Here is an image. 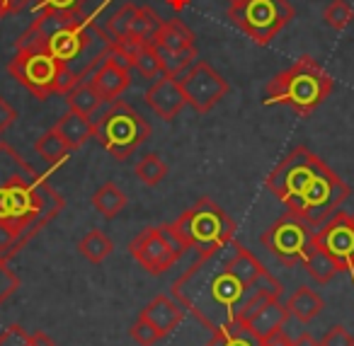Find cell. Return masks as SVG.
<instances>
[{
  "instance_id": "obj_1",
  "label": "cell",
  "mask_w": 354,
  "mask_h": 346,
  "mask_svg": "<svg viewBox=\"0 0 354 346\" xmlns=\"http://www.w3.org/2000/svg\"><path fill=\"white\" fill-rule=\"evenodd\" d=\"M281 291V283L238 240L199 254L170 288L172 298L212 334L241 320L255 302L279 298Z\"/></svg>"
},
{
  "instance_id": "obj_2",
  "label": "cell",
  "mask_w": 354,
  "mask_h": 346,
  "mask_svg": "<svg viewBox=\"0 0 354 346\" xmlns=\"http://www.w3.org/2000/svg\"><path fill=\"white\" fill-rule=\"evenodd\" d=\"M265 186L291 213L320 225L349 199V186L306 146H299L267 175Z\"/></svg>"
},
{
  "instance_id": "obj_3",
  "label": "cell",
  "mask_w": 354,
  "mask_h": 346,
  "mask_svg": "<svg viewBox=\"0 0 354 346\" xmlns=\"http://www.w3.org/2000/svg\"><path fill=\"white\" fill-rule=\"evenodd\" d=\"M66 201L44 177H25L0 186V225L30 242L64 211Z\"/></svg>"
},
{
  "instance_id": "obj_4",
  "label": "cell",
  "mask_w": 354,
  "mask_h": 346,
  "mask_svg": "<svg viewBox=\"0 0 354 346\" xmlns=\"http://www.w3.org/2000/svg\"><path fill=\"white\" fill-rule=\"evenodd\" d=\"M335 83L330 73L313 59V56H301L294 66L277 73L267 83L262 104H281L299 114L301 119H308L325 99L330 97Z\"/></svg>"
},
{
  "instance_id": "obj_5",
  "label": "cell",
  "mask_w": 354,
  "mask_h": 346,
  "mask_svg": "<svg viewBox=\"0 0 354 346\" xmlns=\"http://www.w3.org/2000/svg\"><path fill=\"white\" fill-rule=\"evenodd\" d=\"M167 225L185 249H194L199 254L212 252L236 240L233 218L212 199H199L192 209H187L180 218Z\"/></svg>"
},
{
  "instance_id": "obj_6",
  "label": "cell",
  "mask_w": 354,
  "mask_h": 346,
  "mask_svg": "<svg viewBox=\"0 0 354 346\" xmlns=\"http://www.w3.org/2000/svg\"><path fill=\"white\" fill-rule=\"evenodd\" d=\"M8 73L37 99L66 95L78 83V75L71 70V66L51 56L46 49H17L8 64Z\"/></svg>"
},
{
  "instance_id": "obj_7",
  "label": "cell",
  "mask_w": 354,
  "mask_h": 346,
  "mask_svg": "<svg viewBox=\"0 0 354 346\" xmlns=\"http://www.w3.org/2000/svg\"><path fill=\"white\" fill-rule=\"evenodd\" d=\"M95 141L114 157V160H129L138 146L151 136V124L124 99L107 102L100 117L93 119Z\"/></svg>"
},
{
  "instance_id": "obj_8",
  "label": "cell",
  "mask_w": 354,
  "mask_h": 346,
  "mask_svg": "<svg viewBox=\"0 0 354 346\" xmlns=\"http://www.w3.org/2000/svg\"><path fill=\"white\" fill-rule=\"evenodd\" d=\"M296 17L289 0H245L243 6L228 8L233 27L250 37L257 46H270L272 39Z\"/></svg>"
},
{
  "instance_id": "obj_9",
  "label": "cell",
  "mask_w": 354,
  "mask_h": 346,
  "mask_svg": "<svg viewBox=\"0 0 354 346\" xmlns=\"http://www.w3.org/2000/svg\"><path fill=\"white\" fill-rule=\"evenodd\" d=\"M129 252L138 262V267H143L153 276H160V273L170 271L172 264L187 249L172 235L170 225H151V228H143L129 242Z\"/></svg>"
},
{
  "instance_id": "obj_10",
  "label": "cell",
  "mask_w": 354,
  "mask_h": 346,
  "mask_svg": "<svg viewBox=\"0 0 354 346\" xmlns=\"http://www.w3.org/2000/svg\"><path fill=\"white\" fill-rule=\"evenodd\" d=\"M262 244L286 267L301 264L313 244V230L296 213H284L262 233Z\"/></svg>"
},
{
  "instance_id": "obj_11",
  "label": "cell",
  "mask_w": 354,
  "mask_h": 346,
  "mask_svg": "<svg viewBox=\"0 0 354 346\" xmlns=\"http://www.w3.org/2000/svg\"><path fill=\"white\" fill-rule=\"evenodd\" d=\"M177 80L183 85L187 104L197 114H209L223 97H226L228 90H231L228 80L223 78L209 61H202V59L194 61Z\"/></svg>"
},
{
  "instance_id": "obj_12",
  "label": "cell",
  "mask_w": 354,
  "mask_h": 346,
  "mask_svg": "<svg viewBox=\"0 0 354 346\" xmlns=\"http://www.w3.org/2000/svg\"><path fill=\"white\" fill-rule=\"evenodd\" d=\"M313 242L339 267V271L352 273L354 269V223L352 215L335 213L313 233Z\"/></svg>"
},
{
  "instance_id": "obj_13",
  "label": "cell",
  "mask_w": 354,
  "mask_h": 346,
  "mask_svg": "<svg viewBox=\"0 0 354 346\" xmlns=\"http://www.w3.org/2000/svg\"><path fill=\"white\" fill-rule=\"evenodd\" d=\"M88 80L93 83V88L102 95L104 104H107L122 97L124 90L131 85V68L112 51V54L90 73Z\"/></svg>"
},
{
  "instance_id": "obj_14",
  "label": "cell",
  "mask_w": 354,
  "mask_h": 346,
  "mask_svg": "<svg viewBox=\"0 0 354 346\" xmlns=\"http://www.w3.org/2000/svg\"><path fill=\"white\" fill-rule=\"evenodd\" d=\"M143 99L162 122H172L187 104L180 80L170 78V75H160L158 80H153V85L146 90Z\"/></svg>"
},
{
  "instance_id": "obj_15",
  "label": "cell",
  "mask_w": 354,
  "mask_h": 346,
  "mask_svg": "<svg viewBox=\"0 0 354 346\" xmlns=\"http://www.w3.org/2000/svg\"><path fill=\"white\" fill-rule=\"evenodd\" d=\"M289 317V310H286V305H281L279 298H265V300L255 302L241 320L262 339V336H270L274 331L284 329Z\"/></svg>"
},
{
  "instance_id": "obj_16",
  "label": "cell",
  "mask_w": 354,
  "mask_h": 346,
  "mask_svg": "<svg viewBox=\"0 0 354 346\" xmlns=\"http://www.w3.org/2000/svg\"><path fill=\"white\" fill-rule=\"evenodd\" d=\"M185 312H187V310H185V307L180 305L175 298L158 296V298H153L146 307H143L141 317H146V320L151 322L158 331H160V336H167L172 329H177V325H180V322H183Z\"/></svg>"
},
{
  "instance_id": "obj_17",
  "label": "cell",
  "mask_w": 354,
  "mask_h": 346,
  "mask_svg": "<svg viewBox=\"0 0 354 346\" xmlns=\"http://www.w3.org/2000/svg\"><path fill=\"white\" fill-rule=\"evenodd\" d=\"M54 131L59 133L61 141H64L71 151H78L80 146H85V143L95 136V124H93V117H85V114H78V112H73V109H68L66 114H61Z\"/></svg>"
},
{
  "instance_id": "obj_18",
  "label": "cell",
  "mask_w": 354,
  "mask_h": 346,
  "mask_svg": "<svg viewBox=\"0 0 354 346\" xmlns=\"http://www.w3.org/2000/svg\"><path fill=\"white\" fill-rule=\"evenodd\" d=\"M151 46L162 51H187L197 46V41H194V32L183 20H162L156 37L151 39Z\"/></svg>"
},
{
  "instance_id": "obj_19",
  "label": "cell",
  "mask_w": 354,
  "mask_h": 346,
  "mask_svg": "<svg viewBox=\"0 0 354 346\" xmlns=\"http://www.w3.org/2000/svg\"><path fill=\"white\" fill-rule=\"evenodd\" d=\"M286 310H289L291 317H296L299 322L308 325L315 317L323 312V298L308 286H301L299 291H294L286 300Z\"/></svg>"
},
{
  "instance_id": "obj_20",
  "label": "cell",
  "mask_w": 354,
  "mask_h": 346,
  "mask_svg": "<svg viewBox=\"0 0 354 346\" xmlns=\"http://www.w3.org/2000/svg\"><path fill=\"white\" fill-rule=\"evenodd\" d=\"M129 204V196L124 194V189L114 182H104L102 186H97L93 194V206L102 218L112 220L127 209Z\"/></svg>"
},
{
  "instance_id": "obj_21",
  "label": "cell",
  "mask_w": 354,
  "mask_h": 346,
  "mask_svg": "<svg viewBox=\"0 0 354 346\" xmlns=\"http://www.w3.org/2000/svg\"><path fill=\"white\" fill-rule=\"evenodd\" d=\"M66 102H68V109L78 114H85V117H95L100 112V107L104 104L102 95L93 88L88 78L85 80H78L73 88L66 93Z\"/></svg>"
},
{
  "instance_id": "obj_22",
  "label": "cell",
  "mask_w": 354,
  "mask_h": 346,
  "mask_svg": "<svg viewBox=\"0 0 354 346\" xmlns=\"http://www.w3.org/2000/svg\"><path fill=\"white\" fill-rule=\"evenodd\" d=\"M204 346H262V339L243 320H236L223 329L214 331V336Z\"/></svg>"
},
{
  "instance_id": "obj_23",
  "label": "cell",
  "mask_w": 354,
  "mask_h": 346,
  "mask_svg": "<svg viewBox=\"0 0 354 346\" xmlns=\"http://www.w3.org/2000/svg\"><path fill=\"white\" fill-rule=\"evenodd\" d=\"M301 264H304L306 273H308L315 283H328L339 273L337 264H335L333 259H330L315 242L308 247V252H306V257H304V262H301Z\"/></svg>"
},
{
  "instance_id": "obj_24",
  "label": "cell",
  "mask_w": 354,
  "mask_h": 346,
  "mask_svg": "<svg viewBox=\"0 0 354 346\" xmlns=\"http://www.w3.org/2000/svg\"><path fill=\"white\" fill-rule=\"evenodd\" d=\"M25 177H37V172L8 143L0 141V186L12 180H25Z\"/></svg>"
},
{
  "instance_id": "obj_25",
  "label": "cell",
  "mask_w": 354,
  "mask_h": 346,
  "mask_svg": "<svg viewBox=\"0 0 354 346\" xmlns=\"http://www.w3.org/2000/svg\"><path fill=\"white\" fill-rule=\"evenodd\" d=\"M78 252L83 254L88 262L102 264L104 259L114 252V242L107 233H102V230H90V233H85V238H80Z\"/></svg>"
},
{
  "instance_id": "obj_26",
  "label": "cell",
  "mask_w": 354,
  "mask_h": 346,
  "mask_svg": "<svg viewBox=\"0 0 354 346\" xmlns=\"http://www.w3.org/2000/svg\"><path fill=\"white\" fill-rule=\"evenodd\" d=\"M160 17L153 10L151 6H141L136 10V17L131 22V30H129L127 39H136L138 44H151V39L156 37L158 27H160Z\"/></svg>"
},
{
  "instance_id": "obj_27",
  "label": "cell",
  "mask_w": 354,
  "mask_h": 346,
  "mask_svg": "<svg viewBox=\"0 0 354 346\" xmlns=\"http://www.w3.org/2000/svg\"><path fill=\"white\" fill-rule=\"evenodd\" d=\"M35 151H37V155H39L44 162H49L51 167L66 162V160H68V155H71V148L61 141V136L54 131V128H51V131H46L44 136H39V141L35 143Z\"/></svg>"
},
{
  "instance_id": "obj_28",
  "label": "cell",
  "mask_w": 354,
  "mask_h": 346,
  "mask_svg": "<svg viewBox=\"0 0 354 346\" xmlns=\"http://www.w3.org/2000/svg\"><path fill=\"white\" fill-rule=\"evenodd\" d=\"M136 10H138V6H133V3H124L117 12H112V15L107 17V22H104V32L109 35V39L112 41L127 39L129 30H131L133 17H136Z\"/></svg>"
},
{
  "instance_id": "obj_29",
  "label": "cell",
  "mask_w": 354,
  "mask_h": 346,
  "mask_svg": "<svg viewBox=\"0 0 354 346\" xmlns=\"http://www.w3.org/2000/svg\"><path fill=\"white\" fill-rule=\"evenodd\" d=\"M133 172H136V177L146 186H156L167 177V165L160 160V155H156V153H148V155H143L141 160L136 162Z\"/></svg>"
},
{
  "instance_id": "obj_30",
  "label": "cell",
  "mask_w": 354,
  "mask_h": 346,
  "mask_svg": "<svg viewBox=\"0 0 354 346\" xmlns=\"http://www.w3.org/2000/svg\"><path fill=\"white\" fill-rule=\"evenodd\" d=\"M131 70H138V75L146 80H156L162 75V66L158 59L156 49L151 44H141V49L136 51V59H133Z\"/></svg>"
},
{
  "instance_id": "obj_31",
  "label": "cell",
  "mask_w": 354,
  "mask_h": 346,
  "mask_svg": "<svg viewBox=\"0 0 354 346\" xmlns=\"http://www.w3.org/2000/svg\"><path fill=\"white\" fill-rule=\"evenodd\" d=\"M323 20H325V25H328L330 30L342 32V30H347V27L352 25L354 10H352V6H349L347 0H333V3H328V8H325Z\"/></svg>"
},
{
  "instance_id": "obj_32",
  "label": "cell",
  "mask_w": 354,
  "mask_h": 346,
  "mask_svg": "<svg viewBox=\"0 0 354 346\" xmlns=\"http://www.w3.org/2000/svg\"><path fill=\"white\" fill-rule=\"evenodd\" d=\"M32 10H54V12H83L88 0H30Z\"/></svg>"
},
{
  "instance_id": "obj_33",
  "label": "cell",
  "mask_w": 354,
  "mask_h": 346,
  "mask_svg": "<svg viewBox=\"0 0 354 346\" xmlns=\"http://www.w3.org/2000/svg\"><path fill=\"white\" fill-rule=\"evenodd\" d=\"M131 339L136 341L138 346H153L158 339H162V336H160V331H158L156 327L146 320V317L138 315V320L131 325Z\"/></svg>"
},
{
  "instance_id": "obj_34",
  "label": "cell",
  "mask_w": 354,
  "mask_h": 346,
  "mask_svg": "<svg viewBox=\"0 0 354 346\" xmlns=\"http://www.w3.org/2000/svg\"><path fill=\"white\" fill-rule=\"evenodd\" d=\"M20 288V278L10 269V264L6 259H0V305L6 300H10L15 296V291Z\"/></svg>"
},
{
  "instance_id": "obj_35",
  "label": "cell",
  "mask_w": 354,
  "mask_h": 346,
  "mask_svg": "<svg viewBox=\"0 0 354 346\" xmlns=\"http://www.w3.org/2000/svg\"><path fill=\"white\" fill-rule=\"evenodd\" d=\"M320 346H354V336L342 325H335L333 329L325 331V336L320 339Z\"/></svg>"
},
{
  "instance_id": "obj_36",
  "label": "cell",
  "mask_w": 354,
  "mask_h": 346,
  "mask_svg": "<svg viewBox=\"0 0 354 346\" xmlns=\"http://www.w3.org/2000/svg\"><path fill=\"white\" fill-rule=\"evenodd\" d=\"M0 346H30V331L22 329L20 325L8 327V329L0 334Z\"/></svg>"
},
{
  "instance_id": "obj_37",
  "label": "cell",
  "mask_w": 354,
  "mask_h": 346,
  "mask_svg": "<svg viewBox=\"0 0 354 346\" xmlns=\"http://www.w3.org/2000/svg\"><path fill=\"white\" fill-rule=\"evenodd\" d=\"M17 122V112H15V107H12L10 102H8L3 95H0V136L8 131V128L12 126V124Z\"/></svg>"
},
{
  "instance_id": "obj_38",
  "label": "cell",
  "mask_w": 354,
  "mask_h": 346,
  "mask_svg": "<svg viewBox=\"0 0 354 346\" xmlns=\"http://www.w3.org/2000/svg\"><path fill=\"white\" fill-rule=\"evenodd\" d=\"M30 346H56L46 331H32L30 334Z\"/></svg>"
},
{
  "instance_id": "obj_39",
  "label": "cell",
  "mask_w": 354,
  "mask_h": 346,
  "mask_svg": "<svg viewBox=\"0 0 354 346\" xmlns=\"http://www.w3.org/2000/svg\"><path fill=\"white\" fill-rule=\"evenodd\" d=\"M27 3H30V0H0V6L6 8L8 15H15V12H20Z\"/></svg>"
},
{
  "instance_id": "obj_40",
  "label": "cell",
  "mask_w": 354,
  "mask_h": 346,
  "mask_svg": "<svg viewBox=\"0 0 354 346\" xmlns=\"http://www.w3.org/2000/svg\"><path fill=\"white\" fill-rule=\"evenodd\" d=\"M294 346H320V341H315L310 334H301L299 339L294 341Z\"/></svg>"
},
{
  "instance_id": "obj_41",
  "label": "cell",
  "mask_w": 354,
  "mask_h": 346,
  "mask_svg": "<svg viewBox=\"0 0 354 346\" xmlns=\"http://www.w3.org/2000/svg\"><path fill=\"white\" fill-rule=\"evenodd\" d=\"M243 3H245V0H228V6L231 8H238V6H243Z\"/></svg>"
},
{
  "instance_id": "obj_42",
  "label": "cell",
  "mask_w": 354,
  "mask_h": 346,
  "mask_svg": "<svg viewBox=\"0 0 354 346\" xmlns=\"http://www.w3.org/2000/svg\"><path fill=\"white\" fill-rule=\"evenodd\" d=\"M6 15H8V12H6V8L0 6V20H3V17H6Z\"/></svg>"
},
{
  "instance_id": "obj_43",
  "label": "cell",
  "mask_w": 354,
  "mask_h": 346,
  "mask_svg": "<svg viewBox=\"0 0 354 346\" xmlns=\"http://www.w3.org/2000/svg\"><path fill=\"white\" fill-rule=\"evenodd\" d=\"M352 223H354V213H352Z\"/></svg>"
},
{
  "instance_id": "obj_44",
  "label": "cell",
  "mask_w": 354,
  "mask_h": 346,
  "mask_svg": "<svg viewBox=\"0 0 354 346\" xmlns=\"http://www.w3.org/2000/svg\"><path fill=\"white\" fill-rule=\"evenodd\" d=\"M352 278H354V269H352Z\"/></svg>"
}]
</instances>
